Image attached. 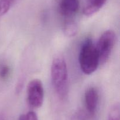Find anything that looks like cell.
I'll use <instances>...</instances> for the list:
<instances>
[{
  "label": "cell",
  "instance_id": "1",
  "mask_svg": "<svg viewBox=\"0 0 120 120\" xmlns=\"http://www.w3.org/2000/svg\"><path fill=\"white\" fill-rule=\"evenodd\" d=\"M50 73L56 94L60 100H64L68 94V70L65 60L62 55H57L53 58Z\"/></svg>",
  "mask_w": 120,
  "mask_h": 120
},
{
  "label": "cell",
  "instance_id": "2",
  "mask_svg": "<svg viewBox=\"0 0 120 120\" xmlns=\"http://www.w3.org/2000/svg\"><path fill=\"white\" fill-rule=\"evenodd\" d=\"M79 64L82 72L86 75L94 72L100 64L99 56L96 45L91 38L83 42L79 52Z\"/></svg>",
  "mask_w": 120,
  "mask_h": 120
},
{
  "label": "cell",
  "instance_id": "3",
  "mask_svg": "<svg viewBox=\"0 0 120 120\" xmlns=\"http://www.w3.org/2000/svg\"><path fill=\"white\" fill-rule=\"evenodd\" d=\"M116 43V34L112 30L103 33L96 45L99 56L100 64H104L110 58Z\"/></svg>",
  "mask_w": 120,
  "mask_h": 120
},
{
  "label": "cell",
  "instance_id": "4",
  "mask_svg": "<svg viewBox=\"0 0 120 120\" xmlns=\"http://www.w3.org/2000/svg\"><path fill=\"white\" fill-rule=\"evenodd\" d=\"M28 103L34 108H40L44 101V89L41 80L34 79L29 82L27 88Z\"/></svg>",
  "mask_w": 120,
  "mask_h": 120
},
{
  "label": "cell",
  "instance_id": "5",
  "mask_svg": "<svg viewBox=\"0 0 120 120\" xmlns=\"http://www.w3.org/2000/svg\"><path fill=\"white\" fill-rule=\"evenodd\" d=\"M57 8L65 21L73 20L79 9V0H57Z\"/></svg>",
  "mask_w": 120,
  "mask_h": 120
},
{
  "label": "cell",
  "instance_id": "6",
  "mask_svg": "<svg viewBox=\"0 0 120 120\" xmlns=\"http://www.w3.org/2000/svg\"><path fill=\"white\" fill-rule=\"evenodd\" d=\"M98 93L97 89L94 87L88 88L84 95L85 106L87 111L90 114L96 112L98 102Z\"/></svg>",
  "mask_w": 120,
  "mask_h": 120
},
{
  "label": "cell",
  "instance_id": "7",
  "mask_svg": "<svg viewBox=\"0 0 120 120\" xmlns=\"http://www.w3.org/2000/svg\"><path fill=\"white\" fill-rule=\"evenodd\" d=\"M107 0H86L83 13L86 16H91L98 12L103 7Z\"/></svg>",
  "mask_w": 120,
  "mask_h": 120
},
{
  "label": "cell",
  "instance_id": "8",
  "mask_svg": "<svg viewBox=\"0 0 120 120\" xmlns=\"http://www.w3.org/2000/svg\"><path fill=\"white\" fill-rule=\"evenodd\" d=\"M63 32L67 36L72 37L77 32V25L74 20L65 21L63 25Z\"/></svg>",
  "mask_w": 120,
  "mask_h": 120
},
{
  "label": "cell",
  "instance_id": "9",
  "mask_svg": "<svg viewBox=\"0 0 120 120\" xmlns=\"http://www.w3.org/2000/svg\"><path fill=\"white\" fill-rule=\"evenodd\" d=\"M16 0H0V16L7 14Z\"/></svg>",
  "mask_w": 120,
  "mask_h": 120
},
{
  "label": "cell",
  "instance_id": "10",
  "mask_svg": "<svg viewBox=\"0 0 120 120\" xmlns=\"http://www.w3.org/2000/svg\"><path fill=\"white\" fill-rule=\"evenodd\" d=\"M108 120H120V107L119 103L114 104L111 107L109 112Z\"/></svg>",
  "mask_w": 120,
  "mask_h": 120
},
{
  "label": "cell",
  "instance_id": "11",
  "mask_svg": "<svg viewBox=\"0 0 120 120\" xmlns=\"http://www.w3.org/2000/svg\"><path fill=\"white\" fill-rule=\"evenodd\" d=\"M18 120H39L37 115L34 111H29L26 114H22L19 117Z\"/></svg>",
  "mask_w": 120,
  "mask_h": 120
},
{
  "label": "cell",
  "instance_id": "12",
  "mask_svg": "<svg viewBox=\"0 0 120 120\" xmlns=\"http://www.w3.org/2000/svg\"><path fill=\"white\" fill-rule=\"evenodd\" d=\"M9 72H10L9 67L7 65L3 66L0 70V76L2 79L7 78L9 74Z\"/></svg>",
  "mask_w": 120,
  "mask_h": 120
}]
</instances>
